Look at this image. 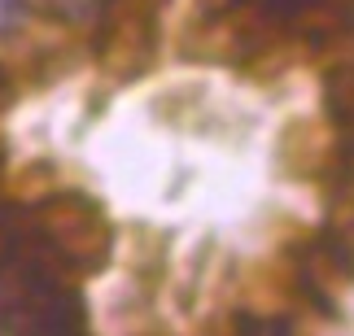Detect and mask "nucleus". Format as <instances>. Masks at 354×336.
Masks as SVG:
<instances>
[{"label":"nucleus","mask_w":354,"mask_h":336,"mask_svg":"<svg viewBox=\"0 0 354 336\" xmlns=\"http://www.w3.org/2000/svg\"><path fill=\"white\" fill-rule=\"evenodd\" d=\"M79 328H84V302L71 284H62L48 258L26 249L0 258V332L62 336Z\"/></svg>","instance_id":"f257e3e1"},{"label":"nucleus","mask_w":354,"mask_h":336,"mask_svg":"<svg viewBox=\"0 0 354 336\" xmlns=\"http://www.w3.org/2000/svg\"><path fill=\"white\" fill-rule=\"evenodd\" d=\"M324 101H328L333 118L342 123L350 149H354V70H333L328 75V88H324Z\"/></svg>","instance_id":"7ed1b4c3"},{"label":"nucleus","mask_w":354,"mask_h":336,"mask_svg":"<svg viewBox=\"0 0 354 336\" xmlns=\"http://www.w3.org/2000/svg\"><path fill=\"white\" fill-rule=\"evenodd\" d=\"M35 5L66 26H97L110 13V0H35Z\"/></svg>","instance_id":"20e7f679"},{"label":"nucleus","mask_w":354,"mask_h":336,"mask_svg":"<svg viewBox=\"0 0 354 336\" xmlns=\"http://www.w3.org/2000/svg\"><path fill=\"white\" fill-rule=\"evenodd\" d=\"M35 232H39V245H44L48 258L66 262V266L92 271L110 253V227H105L101 210L84 197H53L35 214Z\"/></svg>","instance_id":"f03ea898"}]
</instances>
